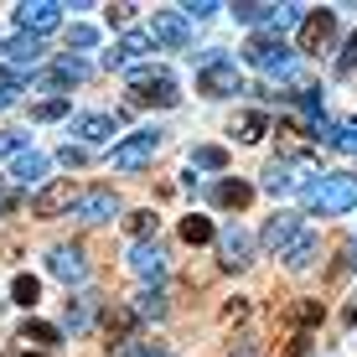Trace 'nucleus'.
Wrapping results in <instances>:
<instances>
[{"mask_svg": "<svg viewBox=\"0 0 357 357\" xmlns=\"http://www.w3.org/2000/svg\"><path fill=\"white\" fill-rule=\"evenodd\" d=\"M342 145H347V151H357V130H352V135H342Z\"/></svg>", "mask_w": 357, "mask_h": 357, "instance_id": "nucleus-41", "label": "nucleus"}, {"mask_svg": "<svg viewBox=\"0 0 357 357\" xmlns=\"http://www.w3.org/2000/svg\"><path fill=\"white\" fill-rule=\"evenodd\" d=\"M73 218H78V223H109V218H119V197L109 187H89L73 202Z\"/></svg>", "mask_w": 357, "mask_h": 357, "instance_id": "nucleus-8", "label": "nucleus"}, {"mask_svg": "<svg viewBox=\"0 0 357 357\" xmlns=\"http://www.w3.org/2000/svg\"><path fill=\"white\" fill-rule=\"evenodd\" d=\"M238 89H243V78H238V68H233V57H218V63H207L197 73V93L202 98H228Z\"/></svg>", "mask_w": 357, "mask_h": 357, "instance_id": "nucleus-6", "label": "nucleus"}, {"mask_svg": "<svg viewBox=\"0 0 357 357\" xmlns=\"http://www.w3.org/2000/svg\"><path fill=\"white\" fill-rule=\"evenodd\" d=\"M218 243H223V264H228V269H243V264H254V238H249V233H243L238 223H233V228H228Z\"/></svg>", "mask_w": 357, "mask_h": 357, "instance_id": "nucleus-16", "label": "nucleus"}, {"mask_svg": "<svg viewBox=\"0 0 357 357\" xmlns=\"http://www.w3.org/2000/svg\"><path fill=\"white\" fill-rule=\"evenodd\" d=\"M63 10L68 6H57V0H26V6H16V26L26 36H47L63 26Z\"/></svg>", "mask_w": 357, "mask_h": 357, "instance_id": "nucleus-5", "label": "nucleus"}, {"mask_svg": "<svg viewBox=\"0 0 357 357\" xmlns=\"http://www.w3.org/2000/svg\"><path fill=\"white\" fill-rule=\"evenodd\" d=\"M125 228H130L135 238L145 243V238H151V233H155V213H151V207H140V213H130V218H125Z\"/></svg>", "mask_w": 357, "mask_h": 357, "instance_id": "nucleus-32", "label": "nucleus"}, {"mask_svg": "<svg viewBox=\"0 0 357 357\" xmlns=\"http://www.w3.org/2000/svg\"><path fill=\"white\" fill-rule=\"evenodd\" d=\"M109 357H171L166 352V342H145V337H130V342H119Z\"/></svg>", "mask_w": 357, "mask_h": 357, "instance_id": "nucleus-26", "label": "nucleus"}, {"mask_svg": "<svg viewBox=\"0 0 357 357\" xmlns=\"http://www.w3.org/2000/svg\"><path fill=\"white\" fill-rule=\"evenodd\" d=\"M218 10H228V6H213V0H197V6H181V16H187V21H213Z\"/></svg>", "mask_w": 357, "mask_h": 357, "instance_id": "nucleus-33", "label": "nucleus"}, {"mask_svg": "<svg viewBox=\"0 0 357 357\" xmlns=\"http://www.w3.org/2000/svg\"><path fill=\"white\" fill-rule=\"evenodd\" d=\"M47 269H52L63 285H83V280H89V259H83L78 243H57V249L47 254Z\"/></svg>", "mask_w": 357, "mask_h": 357, "instance_id": "nucleus-10", "label": "nucleus"}, {"mask_svg": "<svg viewBox=\"0 0 357 357\" xmlns=\"http://www.w3.org/2000/svg\"><path fill=\"white\" fill-rule=\"evenodd\" d=\"M301 233H305V223H301V213H275V218H269V223H264V233H259V243H264L269 254H275V259H285V249H290L295 238H301Z\"/></svg>", "mask_w": 357, "mask_h": 357, "instance_id": "nucleus-7", "label": "nucleus"}, {"mask_svg": "<svg viewBox=\"0 0 357 357\" xmlns=\"http://www.w3.org/2000/svg\"><path fill=\"white\" fill-rule=\"evenodd\" d=\"M42 176H47V155L21 151V155H16V166H10V181H21V187H36Z\"/></svg>", "mask_w": 357, "mask_h": 357, "instance_id": "nucleus-21", "label": "nucleus"}, {"mask_svg": "<svg viewBox=\"0 0 357 357\" xmlns=\"http://www.w3.org/2000/svg\"><path fill=\"white\" fill-rule=\"evenodd\" d=\"M135 311H140L145 321H161V316H166V295L161 290H145L140 301H135Z\"/></svg>", "mask_w": 357, "mask_h": 357, "instance_id": "nucleus-31", "label": "nucleus"}, {"mask_svg": "<svg viewBox=\"0 0 357 357\" xmlns=\"http://www.w3.org/2000/svg\"><path fill=\"white\" fill-rule=\"evenodd\" d=\"M233 21H243V26H275L280 6H254V0H243V6H228Z\"/></svg>", "mask_w": 357, "mask_h": 357, "instance_id": "nucleus-22", "label": "nucleus"}, {"mask_svg": "<svg viewBox=\"0 0 357 357\" xmlns=\"http://www.w3.org/2000/svg\"><path fill=\"white\" fill-rule=\"evenodd\" d=\"M243 57H249L254 68H264V73H290V68H295V52L280 42L275 31H254L249 47H243Z\"/></svg>", "mask_w": 357, "mask_h": 357, "instance_id": "nucleus-3", "label": "nucleus"}, {"mask_svg": "<svg viewBox=\"0 0 357 357\" xmlns=\"http://www.w3.org/2000/svg\"><path fill=\"white\" fill-rule=\"evenodd\" d=\"M135 10H140V6H109V21H114V26H130Z\"/></svg>", "mask_w": 357, "mask_h": 357, "instance_id": "nucleus-37", "label": "nucleus"}, {"mask_svg": "<svg viewBox=\"0 0 357 357\" xmlns=\"http://www.w3.org/2000/svg\"><path fill=\"white\" fill-rule=\"evenodd\" d=\"M73 202H78V197H73L68 181H52V187H42L31 197V213L36 218H57V213H73Z\"/></svg>", "mask_w": 357, "mask_h": 357, "instance_id": "nucleus-14", "label": "nucleus"}, {"mask_svg": "<svg viewBox=\"0 0 357 357\" xmlns=\"http://www.w3.org/2000/svg\"><path fill=\"white\" fill-rule=\"evenodd\" d=\"M21 140H26L21 130H6L0 135V155H21Z\"/></svg>", "mask_w": 357, "mask_h": 357, "instance_id": "nucleus-36", "label": "nucleus"}, {"mask_svg": "<svg viewBox=\"0 0 357 357\" xmlns=\"http://www.w3.org/2000/svg\"><path fill=\"white\" fill-rule=\"evenodd\" d=\"M130 98H135V104L171 109L181 93H176V83H171V73H161V68H135L130 73Z\"/></svg>", "mask_w": 357, "mask_h": 357, "instance_id": "nucleus-2", "label": "nucleus"}, {"mask_svg": "<svg viewBox=\"0 0 357 357\" xmlns=\"http://www.w3.org/2000/svg\"><path fill=\"white\" fill-rule=\"evenodd\" d=\"M145 52H155V42H151V31H145V26H135V31H125V42H119V47H109V52H104V68H130V63H140Z\"/></svg>", "mask_w": 357, "mask_h": 357, "instance_id": "nucleus-11", "label": "nucleus"}, {"mask_svg": "<svg viewBox=\"0 0 357 357\" xmlns=\"http://www.w3.org/2000/svg\"><path fill=\"white\" fill-rule=\"evenodd\" d=\"M10 301H16V305H36V301H42V280H36V275H16V280H10Z\"/></svg>", "mask_w": 357, "mask_h": 357, "instance_id": "nucleus-28", "label": "nucleus"}, {"mask_svg": "<svg viewBox=\"0 0 357 357\" xmlns=\"http://www.w3.org/2000/svg\"><path fill=\"white\" fill-rule=\"evenodd\" d=\"M0 57H6V47H0Z\"/></svg>", "mask_w": 357, "mask_h": 357, "instance_id": "nucleus-44", "label": "nucleus"}, {"mask_svg": "<svg viewBox=\"0 0 357 357\" xmlns=\"http://www.w3.org/2000/svg\"><path fill=\"white\" fill-rule=\"evenodd\" d=\"M331 31H337V10H316V16H305V26H301V47L305 52H326L331 47Z\"/></svg>", "mask_w": 357, "mask_h": 357, "instance_id": "nucleus-13", "label": "nucleus"}, {"mask_svg": "<svg viewBox=\"0 0 357 357\" xmlns=\"http://www.w3.org/2000/svg\"><path fill=\"white\" fill-rule=\"evenodd\" d=\"M6 207H16V197H0V213H6Z\"/></svg>", "mask_w": 357, "mask_h": 357, "instance_id": "nucleus-42", "label": "nucleus"}, {"mask_svg": "<svg viewBox=\"0 0 357 357\" xmlns=\"http://www.w3.org/2000/svg\"><path fill=\"white\" fill-rule=\"evenodd\" d=\"M135 326H140V311H135V305H109L104 311V337L114 342V347L135 337Z\"/></svg>", "mask_w": 357, "mask_h": 357, "instance_id": "nucleus-15", "label": "nucleus"}, {"mask_svg": "<svg viewBox=\"0 0 357 357\" xmlns=\"http://www.w3.org/2000/svg\"><path fill=\"white\" fill-rule=\"evenodd\" d=\"M145 31H151V42H161V47H192V21L181 16V10H155Z\"/></svg>", "mask_w": 357, "mask_h": 357, "instance_id": "nucleus-9", "label": "nucleus"}, {"mask_svg": "<svg viewBox=\"0 0 357 357\" xmlns=\"http://www.w3.org/2000/svg\"><path fill=\"white\" fill-rule=\"evenodd\" d=\"M213 202H223V207H233V213H243V207L254 202V187L249 181H238V176H223L213 187Z\"/></svg>", "mask_w": 357, "mask_h": 357, "instance_id": "nucleus-19", "label": "nucleus"}, {"mask_svg": "<svg viewBox=\"0 0 357 357\" xmlns=\"http://www.w3.org/2000/svg\"><path fill=\"white\" fill-rule=\"evenodd\" d=\"M181 238L187 243H213V223H207V218H181Z\"/></svg>", "mask_w": 357, "mask_h": 357, "instance_id": "nucleus-30", "label": "nucleus"}, {"mask_svg": "<svg viewBox=\"0 0 357 357\" xmlns=\"http://www.w3.org/2000/svg\"><path fill=\"white\" fill-rule=\"evenodd\" d=\"M21 342H42V347H57V342H63V331L47 326V321H26V326H21Z\"/></svg>", "mask_w": 357, "mask_h": 357, "instance_id": "nucleus-29", "label": "nucleus"}, {"mask_svg": "<svg viewBox=\"0 0 357 357\" xmlns=\"http://www.w3.org/2000/svg\"><path fill=\"white\" fill-rule=\"evenodd\" d=\"M243 316H249V305H243V295H233V305L223 311V321H243Z\"/></svg>", "mask_w": 357, "mask_h": 357, "instance_id": "nucleus-40", "label": "nucleus"}, {"mask_svg": "<svg viewBox=\"0 0 357 357\" xmlns=\"http://www.w3.org/2000/svg\"><path fill=\"white\" fill-rule=\"evenodd\" d=\"M42 52H47L42 36H26V31L6 42V63H10V68H36V63H42Z\"/></svg>", "mask_w": 357, "mask_h": 357, "instance_id": "nucleus-18", "label": "nucleus"}, {"mask_svg": "<svg viewBox=\"0 0 357 357\" xmlns=\"http://www.w3.org/2000/svg\"><path fill=\"white\" fill-rule=\"evenodd\" d=\"M264 192H269V197L301 192V176H295V166H290V161H269V166H264Z\"/></svg>", "mask_w": 357, "mask_h": 357, "instance_id": "nucleus-20", "label": "nucleus"}, {"mask_svg": "<svg viewBox=\"0 0 357 357\" xmlns=\"http://www.w3.org/2000/svg\"><path fill=\"white\" fill-rule=\"evenodd\" d=\"M89 161V151H83V145H63V166H83Z\"/></svg>", "mask_w": 357, "mask_h": 357, "instance_id": "nucleus-39", "label": "nucleus"}, {"mask_svg": "<svg viewBox=\"0 0 357 357\" xmlns=\"http://www.w3.org/2000/svg\"><path fill=\"white\" fill-rule=\"evenodd\" d=\"M223 166H228L223 145H192V171H223Z\"/></svg>", "mask_w": 357, "mask_h": 357, "instance_id": "nucleus-27", "label": "nucleus"}, {"mask_svg": "<svg viewBox=\"0 0 357 357\" xmlns=\"http://www.w3.org/2000/svg\"><path fill=\"white\" fill-rule=\"evenodd\" d=\"M311 259H316V233H301L285 249V269H311Z\"/></svg>", "mask_w": 357, "mask_h": 357, "instance_id": "nucleus-24", "label": "nucleus"}, {"mask_svg": "<svg viewBox=\"0 0 357 357\" xmlns=\"http://www.w3.org/2000/svg\"><path fill=\"white\" fill-rule=\"evenodd\" d=\"M21 357H47V352H21Z\"/></svg>", "mask_w": 357, "mask_h": 357, "instance_id": "nucleus-43", "label": "nucleus"}, {"mask_svg": "<svg viewBox=\"0 0 357 357\" xmlns=\"http://www.w3.org/2000/svg\"><path fill=\"white\" fill-rule=\"evenodd\" d=\"M63 114H68L63 98H47V104H36V109H31V119H63Z\"/></svg>", "mask_w": 357, "mask_h": 357, "instance_id": "nucleus-35", "label": "nucleus"}, {"mask_svg": "<svg viewBox=\"0 0 357 357\" xmlns=\"http://www.w3.org/2000/svg\"><path fill=\"white\" fill-rule=\"evenodd\" d=\"M73 135H78L83 145H104L119 135V114H104V109H93V114H78L73 119Z\"/></svg>", "mask_w": 357, "mask_h": 357, "instance_id": "nucleus-12", "label": "nucleus"}, {"mask_svg": "<svg viewBox=\"0 0 357 357\" xmlns=\"http://www.w3.org/2000/svg\"><path fill=\"white\" fill-rule=\"evenodd\" d=\"M337 68H342V73H352V68H357V31L347 36V52H342V63H337Z\"/></svg>", "mask_w": 357, "mask_h": 357, "instance_id": "nucleus-38", "label": "nucleus"}, {"mask_svg": "<svg viewBox=\"0 0 357 357\" xmlns=\"http://www.w3.org/2000/svg\"><path fill=\"white\" fill-rule=\"evenodd\" d=\"M155 151H161V130H135L130 140L114 145V155H109V161H114L119 171H140V166H151Z\"/></svg>", "mask_w": 357, "mask_h": 357, "instance_id": "nucleus-4", "label": "nucleus"}, {"mask_svg": "<svg viewBox=\"0 0 357 357\" xmlns=\"http://www.w3.org/2000/svg\"><path fill=\"white\" fill-rule=\"evenodd\" d=\"M130 269H135V280H161L166 275V254L155 249V243H135L130 249Z\"/></svg>", "mask_w": 357, "mask_h": 357, "instance_id": "nucleus-17", "label": "nucleus"}, {"mask_svg": "<svg viewBox=\"0 0 357 357\" xmlns=\"http://www.w3.org/2000/svg\"><path fill=\"white\" fill-rule=\"evenodd\" d=\"M264 130H269V119L259 114V109H249V114H238L233 119V135H238L243 145H254V140H264Z\"/></svg>", "mask_w": 357, "mask_h": 357, "instance_id": "nucleus-23", "label": "nucleus"}, {"mask_svg": "<svg viewBox=\"0 0 357 357\" xmlns=\"http://www.w3.org/2000/svg\"><path fill=\"white\" fill-rule=\"evenodd\" d=\"M68 47H78V52L83 47H98V31L93 26H68Z\"/></svg>", "mask_w": 357, "mask_h": 357, "instance_id": "nucleus-34", "label": "nucleus"}, {"mask_svg": "<svg viewBox=\"0 0 357 357\" xmlns=\"http://www.w3.org/2000/svg\"><path fill=\"white\" fill-rule=\"evenodd\" d=\"M78 78H89V68H83L78 57H63V63L47 73V89H68V83H78Z\"/></svg>", "mask_w": 357, "mask_h": 357, "instance_id": "nucleus-25", "label": "nucleus"}, {"mask_svg": "<svg viewBox=\"0 0 357 357\" xmlns=\"http://www.w3.org/2000/svg\"><path fill=\"white\" fill-rule=\"evenodd\" d=\"M301 202H305V213H316V218L352 213V207H357V176H347V171H331V176L301 181Z\"/></svg>", "mask_w": 357, "mask_h": 357, "instance_id": "nucleus-1", "label": "nucleus"}]
</instances>
